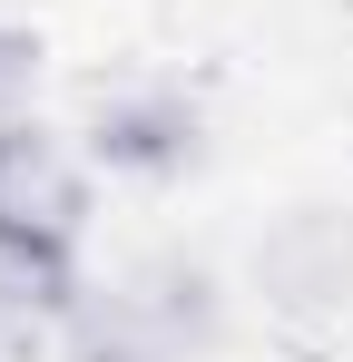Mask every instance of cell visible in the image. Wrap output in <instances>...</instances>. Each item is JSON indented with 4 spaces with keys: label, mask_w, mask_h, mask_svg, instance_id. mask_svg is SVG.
<instances>
[{
    "label": "cell",
    "mask_w": 353,
    "mask_h": 362,
    "mask_svg": "<svg viewBox=\"0 0 353 362\" xmlns=\"http://www.w3.org/2000/svg\"><path fill=\"white\" fill-rule=\"evenodd\" d=\"M206 333H216V284L196 264L157 255V264L118 274L108 294H79L69 362H186Z\"/></svg>",
    "instance_id": "cell-1"
},
{
    "label": "cell",
    "mask_w": 353,
    "mask_h": 362,
    "mask_svg": "<svg viewBox=\"0 0 353 362\" xmlns=\"http://www.w3.org/2000/svg\"><path fill=\"white\" fill-rule=\"evenodd\" d=\"M196 147H206V127L176 88H108L99 118H89V157L118 177H186Z\"/></svg>",
    "instance_id": "cell-2"
},
{
    "label": "cell",
    "mask_w": 353,
    "mask_h": 362,
    "mask_svg": "<svg viewBox=\"0 0 353 362\" xmlns=\"http://www.w3.org/2000/svg\"><path fill=\"white\" fill-rule=\"evenodd\" d=\"M0 303L40 313V323H69L79 313V226L0 206Z\"/></svg>",
    "instance_id": "cell-3"
},
{
    "label": "cell",
    "mask_w": 353,
    "mask_h": 362,
    "mask_svg": "<svg viewBox=\"0 0 353 362\" xmlns=\"http://www.w3.org/2000/svg\"><path fill=\"white\" fill-rule=\"evenodd\" d=\"M30 98H40V40L0 30V137L30 127Z\"/></svg>",
    "instance_id": "cell-4"
},
{
    "label": "cell",
    "mask_w": 353,
    "mask_h": 362,
    "mask_svg": "<svg viewBox=\"0 0 353 362\" xmlns=\"http://www.w3.org/2000/svg\"><path fill=\"white\" fill-rule=\"evenodd\" d=\"M0 362H50V323H40V313H10V303H0Z\"/></svg>",
    "instance_id": "cell-5"
}]
</instances>
